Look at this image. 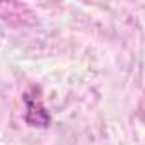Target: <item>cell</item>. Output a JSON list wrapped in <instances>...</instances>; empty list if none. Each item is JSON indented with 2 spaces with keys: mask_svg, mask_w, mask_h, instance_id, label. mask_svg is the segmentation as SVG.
<instances>
[{
  "mask_svg": "<svg viewBox=\"0 0 145 145\" xmlns=\"http://www.w3.org/2000/svg\"><path fill=\"white\" fill-rule=\"evenodd\" d=\"M26 103V121L33 126H48L50 125V114L43 109L39 99L36 96H31L29 92L24 94Z\"/></svg>",
  "mask_w": 145,
  "mask_h": 145,
  "instance_id": "obj_1",
  "label": "cell"
}]
</instances>
